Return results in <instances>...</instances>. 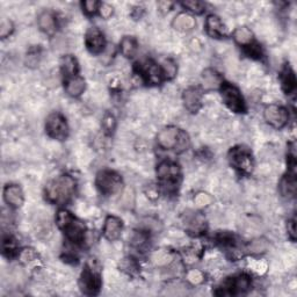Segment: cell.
Instances as JSON below:
<instances>
[{
  "label": "cell",
  "mask_w": 297,
  "mask_h": 297,
  "mask_svg": "<svg viewBox=\"0 0 297 297\" xmlns=\"http://www.w3.org/2000/svg\"><path fill=\"white\" fill-rule=\"evenodd\" d=\"M187 281L192 285H200L204 281V274L199 269H192L187 273Z\"/></svg>",
  "instance_id": "8d00e7d4"
},
{
  "label": "cell",
  "mask_w": 297,
  "mask_h": 297,
  "mask_svg": "<svg viewBox=\"0 0 297 297\" xmlns=\"http://www.w3.org/2000/svg\"><path fill=\"white\" fill-rule=\"evenodd\" d=\"M190 145V139L188 134L186 132H183V130H180V135H179V138H178V142H177V145L176 148H174V151L178 152V154H181V152L186 151L187 148L189 147Z\"/></svg>",
  "instance_id": "1f68e13d"
},
{
  "label": "cell",
  "mask_w": 297,
  "mask_h": 297,
  "mask_svg": "<svg viewBox=\"0 0 297 297\" xmlns=\"http://www.w3.org/2000/svg\"><path fill=\"white\" fill-rule=\"evenodd\" d=\"M251 286L250 278L245 274L238 275V277L230 279L229 281L224 283L222 289V292H218L217 295H235L240 294V292L246 291Z\"/></svg>",
  "instance_id": "30bf717a"
},
{
  "label": "cell",
  "mask_w": 297,
  "mask_h": 297,
  "mask_svg": "<svg viewBox=\"0 0 297 297\" xmlns=\"http://www.w3.org/2000/svg\"><path fill=\"white\" fill-rule=\"evenodd\" d=\"M85 45L92 54H100L104 50L106 47V40H104L103 34L100 32L97 27H91L87 30L85 36Z\"/></svg>",
  "instance_id": "8fae6325"
},
{
  "label": "cell",
  "mask_w": 297,
  "mask_h": 297,
  "mask_svg": "<svg viewBox=\"0 0 297 297\" xmlns=\"http://www.w3.org/2000/svg\"><path fill=\"white\" fill-rule=\"evenodd\" d=\"M185 228L189 234L199 236L203 234L207 229L206 218H204L200 213H190L186 214L185 216Z\"/></svg>",
  "instance_id": "5bb4252c"
},
{
  "label": "cell",
  "mask_w": 297,
  "mask_h": 297,
  "mask_svg": "<svg viewBox=\"0 0 297 297\" xmlns=\"http://www.w3.org/2000/svg\"><path fill=\"white\" fill-rule=\"evenodd\" d=\"M20 259L24 264L33 263V261L37 259V253L33 248H25L20 253Z\"/></svg>",
  "instance_id": "f35d334b"
},
{
  "label": "cell",
  "mask_w": 297,
  "mask_h": 297,
  "mask_svg": "<svg viewBox=\"0 0 297 297\" xmlns=\"http://www.w3.org/2000/svg\"><path fill=\"white\" fill-rule=\"evenodd\" d=\"M122 221L116 216H108L104 221L103 225V236L104 238L108 239L109 242H114V240L119 239L122 232Z\"/></svg>",
  "instance_id": "2e32d148"
},
{
  "label": "cell",
  "mask_w": 297,
  "mask_h": 297,
  "mask_svg": "<svg viewBox=\"0 0 297 297\" xmlns=\"http://www.w3.org/2000/svg\"><path fill=\"white\" fill-rule=\"evenodd\" d=\"M183 259L187 264H193L196 260L199 259V253L196 251V248H187V250L183 251Z\"/></svg>",
  "instance_id": "60d3db41"
},
{
  "label": "cell",
  "mask_w": 297,
  "mask_h": 297,
  "mask_svg": "<svg viewBox=\"0 0 297 297\" xmlns=\"http://www.w3.org/2000/svg\"><path fill=\"white\" fill-rule=\"evenodd\" d=\"M264 117L269 125L275 129H281L287 124L289 114L287 109L280 104H269L265 108Z\"/></svg>",
  "instance_id": "ba28073f"
},
{
  "label": "cell",
  "mask_w": 297,
  "mask_h": 297,
  "mask_svg": "<svg viewBox=\"0 0 297 297\" xmlns=\"http://www.w3.org/2000/svg\"><path fill=\"white\" fill-rule=\"evenodd\" d=\"M160 68L164 74V79H172V78L176 77L178 68L172 59L164 60V63L161 64Z\"/></svg>",
  "instance_id": "4dcf8cb0"
},
{
  "label": "cell",
  "mask_w": 297,
  "mask_h": 297,
  "mask_svg": "<svg viewBox=\"0 0 297 297\" xmlns=\"http://www.w3.org/2000/svg\"><path fill=\"white\" fill-rule=\"evenodd\" d=\"M266 247H267V244H266L265 240L258 239V240H254V242L251 243L250 250H251V252L259 253V252H264L266 250Z\"/></svg>",
  "instance_id": "ee69618b"
},
{
  "label": "cell",
  "mask_w": 297,
  "mask_h": 297,
  "mask_svg": "<svg viewBox=\"0 0 297 297\" xmlns=\"http://www.w3.org/2000/svg\"><path fill=\"white\" fill-rule=\"evenodd\" d=\"M296 177L295 173L289 172L288 176L282 179L280 182V192L283 196L286 198H294L296 195Z\"/></svg>",
  "instance_id": "cb8c5ba5"
},
{
  "label": "cell",
  "mask_w": 297,
  "mask_h": 297,
  "mask_svg": "<svg viewBox=\"0 0 297 297\" xmlns=\"http://www.w3.org/2000/svg\"><path fill=\"white\" fill-rule=\"evenodd\" d=\"M95 183L102 194L114 195L121 189L122 179L116 172L101 171L98 173Z\"/></svg>",
  "instance_id": "277c9868"
},
{
  "label": "cell",
  "mask_w": 297,
  "mask_h": 297,
  "mask_svg": "<svg viewBox=\"0 0 297 297\" xmlns=\"http://www.w3.org/2000/svg\"><path fill=\"white\" fill-rule=\"evenodd\" d=\"M152 260L157 266H168L169 264H172V261L174 260L173 253L166 250H159L157 251L154 257H152Z\"/></svg>",
  "instance_id": "f1b7e54d"
},
{
  "label": "cell",
  "mask_w": 297,
  "mask_h": 297,
  "mask_svg": "<svg viewBox=\"0 0 297 297\" xmlns=\"http://www.w3.org/2000/svg\"><path fill=\"white\" fill-rule=\"evenodd\" d=\"M85 80L80 76H73L65 80V91L70 97L77 98L85 91Z\"/></svg>",
  "instance_id": "44dd1931"
},
{
  "label": "cell",
  "mask_w": 297,
  "mask_h": 297,
  "mask_svg": "<svg viewBox=\"0 0 297 297\" xmlns=\"http://www.w3.org/2000/svg\"><path fill=\"white\" fill-rule=\"evenodd\" d=\"M138 72L147 84L157 85L160 84L164 79V74L161 68L152 60H146L142 64H138Z\"/></svg>",
  "instance_id": "9c48e42d"
},
{
  "label": "cell",
  "mask_w": 297,
  "mask_h": 297,
  "mask_svg": "<svg viewBox=\"0 0 297 297\" xmlns=\"http://www.w3.org/2000/svg\"><path fill=\"white\" fill-rule=\"evenodd\" d=\"M221 93L223 101L231 111L235 113L245 112V102H244V99L237 87L229 84V82H223L221 86Z\"/></svg>",
  "instance_id": "8992f818"
},
{
  "label": "cell",
  "mask_w": 297,
  "mask_h": 297,
  "mask_svg": "<svg viewBox=\"0 0 297 297\" xmlns=\"http://www.w3.org/2000/svg\"><path fill=\"white\" fill-rule=\"evenodd\" d=\"M38 27L41 28L42 32H45L48 35H51L56 32L57 28V21L54 13L50 11H45L38 15Z\"/></svg>",
  "instance_id": "7402d4cb"
},
{
  "label": "cell",
  "mask_w": 297,
  "mask_h": 297,
  "mask_svg": "<svg viewBox=\"0 0 297 297\" xmlns=\"http://www.w3.org/2000/svg\"><path fill=\"white\" fill-rule=\"evenodd\" d=\"M245 50L248 55H250V57H254V58H260L261 55H263V51H261V48L256 45V43H252L248 47L245 48Z\"/></svg>",
  "instance_id": "b9f144b4"
},
{
  "label": "cell",
  "mask_w": 297,
  "mask_h": 297,
  "mask_svg": "<svg viewBox=\"0 0 297 297\" xmlns=\"http://www.w3.org/2000/svg\"><path fill=\"white\" fill-rule=\"evenodd\" d=\"M60 69L64 74L65 79L77 76L78 73V63L77 59L72 55H67L60 59Z\"/></svg>",
  "instance_id": "d4e9b609"
},
{
  "label": "cell",
  "mask_w": 297,
  "mask_h": 297,
  "mask_svg": "<svg viewBox=\"0 0 297 297\" xmlns=\"http://www.w3.org/2000/svg\"><path fill=\"white\" fill-rule=\"evenodd\" d=\"M116 126L115 117L112 114H106L102 119V128L107 134H112Z\"/></svg>",
  "instance_id": "74e56055"
},
{
  "label": "cell",
  "mask_w": 297,
  "mask_h": 297,
  "mask_svg": "<svg viewBox=\"0 0 297 297\" xmlns=\"http://www.w3.org/2000/svg\"><path fill=\"white\" fill-rule=\"evenodd\" d=\"M251 268L253 272H256L258 274H263L266 272V269H267V264H266L265 261L258 260L251 265Z\"/></svg>",
  "instance_id": "f6af8a7d"
},
{
  "label": "cell",
  "mask_w": 297,
  "mask_h": 297,
  "mask_svg": "<svg viewBox=\"0 0 297 297\" xmlns=\"http://www.w3.org/2000/svg\"><path fill=\"white\" fill-rule=\"evenodd\" d=\"M68 239L73 244H80L85 239V225L76 217H72L62 229Z\"/></svg>",
  "instance_id": "7c38bea8"
},
{
  "label": "cell",
  "mask_w": 297,
  "mask_h": 297,
  "mask_svg": "<svg viewBox=\"0 0 297 297\" xmlns=\"http://www.w3.org/2000/svg\"><path fill=\"white\" fill-rule=\"evenodd\" d=\"M13 29H14V26H13L12 21L4 19L2 21V25H0V36H2L3 38L7 37L8 35L12 34Z\"/></svg>",
  "instance_id": "ab89813d"
},
{
  "label": "cell",
  "mask_w": 297,
  "mask_h": 297,
  "mask_svg": "<svg viewBox=\"0 0 297 297\" xmlns=\"http://www.w3.org/2000/svg\"><path fill=\"white\" fill-rule=\"evenodd\" d=\"M81 6L87 15H93L97 12H99L101 3L97 2V0H86V2L81 4Z\"/></svg>",
  "instance_id": "836d02e7"
},
{
  "label": "cell",
  "mask_w": 297,
  "mask_h": 297,
  "mask_svg": "<svg viewBox=\"0 0 297 297\" xmlns=\"http://www.w3.org/2000/svg\"><path fill=\"white\" fill-rule=\"evenodd\" d=\"M15 251H16V244L14 242V239L10 237V236H8V237H6V238H4V240H3L4 254H6L7 257H12L15 253Z\"/></svg>",
  "instance_id": "d590c367"
},
{
  "label": "cell",
  "mask_w": 297,
  "mask_h": 297,
  "mask_svg": "<svg viewBox=\"0 0 297 297\" xmlns=\"http://www.w3.org/2000/svg\"><path fill=\"white\" fill-rule=\"evenodd\" d=\"M173 6V4L172 3H169V2H160L158 4V8H159V11L160 12H163V13H166V12H168L169 10H171V7Z\"/></svg>",
  "instance_id": "681fc988"
},
{
  "label": "cell",
  "mask_w": 297,
  "mask_h": 297,
  "mask_svg": "<svg viewBox=\"0 0 297 297\" xmlns=\"http://www.w3.org/2000/svg\"><path fill=\"white\" fill-rule=\"evenodd\" d=\"M120 49L125 57H134L137 51V42L133 36H124L120 43Z\"/></svg>",
  "instance_id": "83f0119b"
},
{
  "label": "cell",
  "mask_w": 297,
  "mask_h": 297,
  "mask_svg": "<svg viewBox=\"0 0 297 297\" xmlns=\"http://www.w3.org/2000/svg\"><path fill=\"white\" fill-rule=\"evenodd\" d=\"M38 59H40V54L37 51L32 50L28 52L27 55V64L29 67H35V65L38 64Z\"/></svg>",
  "instance_id": "bcb514c9"
},
{
  "label": "cell",
  "mask_w": 297,
  "mask_h": 297,
  "mask_svg": "<svg viewBox=\"0 0 297 297\" xmlns=\"http://www.w3.org/2000/svg\"><path fill=\"white\" fill-rule=\"evenodd\" d=\"M157 176L160 180L161 186L167 193H174L180 183L181 172L180 167L173 161H161L157 167Z\"/></svg>",
  "instance_id": "7a4b0ae2"
},
{
  "label": "cell",
  "mask_w": 297,
  "mask_h": 297,
  "mask_svg": "<svg viewBox=\"0 0 297 297\" xmlns=\"http://www.w3.org/2000/svg\"><path fill=\"white\" fill-rule=\"evenodd\" d=\"M100 14H101L102 17H109L113 14V7L109 5V4H102L101 3V6H100Z\"/></svg>",
  "instance_id": "7dc6e473"
},
{
  "label": "cell",
  "mask_w": 297,
  "mask_h": 297,
  "mask_svg": "<svg viewBox=\"0 0 297 297\" xmlns=\"http://www.w3.org/2000/svg\"><path fill=\"white\" fill-rule=\"evenodd\" d=\"M211 202H213V198L208 193H204V192H200V193H198L194 196V203H195V206L199 208L208 207L209 204H211Z\"/></svg>",
  "instance_id": "d6a6232c"
},
{
  "label": "cell",
  "mask_w": 297,
  "mask_h": 297,
  "mask_svg": "<svg viewBox=\"0 0 297 297\" xmlns=\"http://www.w3.org/2000/svg\"><path fill=\"white\" fill-rule=\"evenodd\" d=\"M80 290L85 295H98L101 289V279L98 269H95L94 265L87 264L79 279Z\"/></svg>",
  "instance_id": "3957f363"
},
{
  "label": "cell",
  "mask_w": 297,
  "mask_h": 297,
  "mask_svg": "<svg viewBox=\"0 0 297 297\" xmlns=\"http://www.w3.org/2000/svg\"><path fill=\"white\" fill-rule=\"evenodd\" d=\"M148 242H150V236L146 230L135 231L130 244L134 248H136L139 252H144L148 247Z\"/></svg>",
  "instance_id": "484cf974"
},
{
  "label": "cell",
  "mask_w": 297,
  "mask_h": 297,
  "mask_svg": "<svg viewBox=\"0 0 297 297\" xmlns=\"http://www.w3.org/2000/svg\"><path fill=\"white\" fill-rule=\"evenodd\" d=\"M4 199L10 207L19 208L24 204V192L17 185H8L4 189Z\"/></svg>",
  "instance_id": "e0dca14e"
},
{
  "label": "cell",
  "mask_w": 297,
  "mask_h": 297,
  "mask_svg": "<svg viewBox=\"0 0 297 297\" xmlns=\"http://www.w3.org/2000/svg\"><path fill=\"white\" fill-rule=\"evenodd\" d=\"M234 38L240 47L246 48L253 43V33L247 27H239L235 30Z\"/></svg>",
  "instance_id": "4316f807"
},
{
  "label": "cell",
  "mask_w": 297,
  "mask_h": 297,
  "mask_svg": "<svg viewBox=\"0 0 297 297\" xmlns=\"http://www.w3.org/2000/svg\"><path fill=\"white\" fill-rule=\"evenodd\" d=\"M280 80L282 89L287 94H291L296 91V77L289 65H285L280 73Z\"/></svg>",
  "instance_id": "ffe728a7"
},
{
  "label": "cell",
  "mask_w": 297,
  "mask_h": 297,
  "mask_svg": "<svg viewBox=\"0 0 297 297\" xmlns=\"http://www.w3.org/2000/svg\"><path fill=\"white\" fill-rule=\"evenodd\" d=\"M180 130L176 126H167L161 130L157 136V142H158V145L166 150H174L177 145L179 135H180Z\"/></svg>",
  "instance_id": "4fadbf2b"
},
{
  "label": "cell",
  "mask_w": 297,
  "mask_h": 297,
  "mask_svg": "<svg viewBox=\"0 0 297 297\" xmlns=\"http://www.w3.org/2000/svg\"><path fill=\"white\" fill-rule=\"evenodd\" d=\"M201 84H202V87L206 91H213L221 89L223 80L222 77L215 71V70L207 69L204 70L202 72V76H201Z\"/></svg>",
  "instance_id": "d6986e66"
},
{
  "label": "cell",
  "mask_w": 297,
  "mask_h": 297,
  "mask_svg": "<svg viewBox=\"0 0 297 297\" xmlns=\"http://www.w3.org/2000/svg\"><path fill=\"white\" fill-rule=\"evenodd\" d=\"M287 230H288V235L291 238V240H296V223L295 220H290L288 222L287 225Z\"/></svg>",
  "instance_id": "c3c4849f"
},
{
  "label": "cell",
  "mask_w": 297,
  "mask_h": 297,
  "mask_svg": "<svg viewBox=\"0 0 297 297\" xmlns=\"http://www.w3.org/2000/svg\"><path fill=\"white\" fill-rule=\"evenodd\" d=\"M47 134L51 138L64 141L69 135V126L65 117L59 113H52L48 116L46 122Z\"/></svg>",
  "instance_id": "52a82bcc"
},
{
  "label": "cell",
  "mask_w": 297,
  "mask_h": 297,
  "mask_svg": "<svg viewBox=\"0 0 297 297\" xmlns=\"http://www.w3.org/2000/svg\"><path fill=\"white\" fill-rule=\"evenodd\" d=\"M229 160L232 167L242 173H251L253 158L251 151L244 146H236L229 152Z\"/></svg>",
  "instance_id": "5b68a950"
},
{
  "label": "cell",
  "mask_w": 297,
  "mask_h": 297,
  "mask_svg": "<svg viewBox=\"0 0 297 297\" xmlns=\"http://www.w3.org/2000/svg\"><path fill=\"white\" fill-rule=\"evenodd\" d=\"M172 26L174 29L179 30V32H190L192 29L195 28L196 21L194 16L188 14V13H180L174 17Z\"/></svg>",
  "instance_id": "603a6c76"
},
{
  "label": "cell",
  "mask_w": 297,
  "mask_h": 297,
  "mask_svg": "<svg viewBox=\"0 0 297 297\" xmlns=\"http://www.w3.org/2000/svg\"><path fill=\"white\" fill-rule=\"evenodd\" d=\"M182 6L186 7L190 12L195 13V14H201V13H203L204 10H206L204 4L201 2H196V0H189V2L182 3Z\"/></svg>",
  "instance_id": "e575fe53"
},
{
  "label": "cell",
  "mask_w": 297,
  "mask_h": 297,
  "mask_svg": "<svg viewBox=\"0 0 297 297\" xmlns=\"http://www.w3.org/2000/svg\"><path fill=\"white\" fill-rule=\"evenodd\" d=\"M76 190V181L70 176H60L48 183L46 196L48 201L56 204H64L72 199Z\"/></svg>",
  "instance_id": "6da1fadb"
},
{
  "label": "cell",
  "mask_w": 297,
  "mask_h": 297,
  "mask_svg": "<svg viewBox=\"0 0 297 297\" xmlns=\"http://www.w3.org/2000/svg\"><path fill=\"white\" fill-rule=\"evenodd\" d=\"M119 267L122 272L128 274V275H135L138 272L137 261L130 257L122 259L120 265H119Z\"/></svg>",
  "instance_id": "f546056e"
},
{
  "label": "cell",
  "mask_w": 297,
  "mask_h": 297,
  "mask_svg": "<svg viewBox=\"0 0 297 297\" xmlns=\"http://www.w3.org/2000/svg\"><path fill=\"white\" fill-rule=\"evenodd\" d=\"M185 107L192 113H196L202 106V92L198 87H189L182 94Z\"/></svg>",
  "instance_id": "9a60e30c"
},
{
  "label": "cell",
  "mask_w": 297,
  "mask_h": 297,
  "mask_svg": "<svg viewBox=\"0 0 297 297\" xmlns=\"http://www.w3.org/2000/svg\"><path fill=\"white\" fill-rule=\"evenodd\" d=\"M206 30L209 36L221 38L228 34V29L223 25L222 20L216 15H209L206 20Z\"/></svg>",
  "instance_id": "ac0fdd59"
},
{
  "label": "cell",
  "mask_w": 297,
  "mask_h": 297,
  "mask_svg": "<svg viewBox=\"0 0 297 297\" xmlns=\"http://www.w3.org/2000/svg\"><path fill=\"white\" fill-rule=\"evenodd\" d=\"M144 193H145V195L147 196L148 199L152 200V201H155V200L158 199L159 189H158V187H157L156 185H147L145 187V189H144Z\"/></svg>",
  "instance_id": "7bdbcfd3"
}]
</instances>
